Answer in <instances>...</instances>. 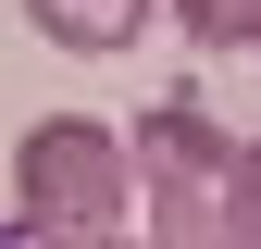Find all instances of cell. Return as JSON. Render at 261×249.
Masks as SVG:
<instances>
[{"instance_id":"cell-4","label":"cell","mask_w":261,"mask_h":249,"mask_svg":"<svg viewBox=\"0 0 261 249\" xmlns=\"http://www.w3.org/2000/svg\"><path fill=\"white\" fill-rule=\"evenodd\" d=\"M199 50H261V0H162Z\"/></svg>"},{"instance_id":"cell-1","label":"cell","mask_w":261,"mask_h":249,"mask_svg":"<svg viewBox=\"0 0 261 249\" xmlns=\"http://www.w3.org/2000/svg\"><path fill=\"white\" fill-rule=\"evenodd\" d=\"M124 162H137V225H149V249H249L237 137H224L199 100H149L137 137H124Z\"/></svg>"},{"instance_id":"cell-3","label":"cell","mask_w":261,"mask_h":249,"mask_svg":"<svg viewBox=\"0 0 261 249\" xmlns=\"http://www.w3.org/2000/svg\"><path fill=\"white\" fill-rule=\"evenodd\" d=\"M149 13H162V0H25V25H38L50 50H75V62L137 50V38H149Z\"/></svg>"},{"instance_id":"cell-2","label":"cell","mask_w":261,"mask_h":249,"mask_svg":"<svg viewBox=\"0 0 261 249\" xmlns=\"http://www.w3.org/2000/svg\"><path fill=\"white\" fill-rule=\"evenodd\" d=\"M13 225L25 237H124L137 225V162L100 112H38L13 137Z\"/></svg>"},{"instance_id":"cell-6","label":"cell","mask_w":261,"mask_h":249,"mask_svg":"<svg viewBox=\"0 0 261 249\" xmlns=\"http://www.w3.org/2000/svg\"><path fill=\"white\" fill-rule=\"evenodd\" d=\"M0 249H124V237H25V225H0Z\"/></svg>"},{"instance_id":"cell-5","label":"cell","mask_w":261,"mask_h":249,"mask_svg":"<svg viewBox=\"0 0 261 249\" xmlns=\"http://www.w3.org/2000/svg\"><path fill=\"white\" fill-rule=\"evenodd\" d=\"M237 212H249V249H261V137L237 150Z\"/></svg>"}]
</instances>
